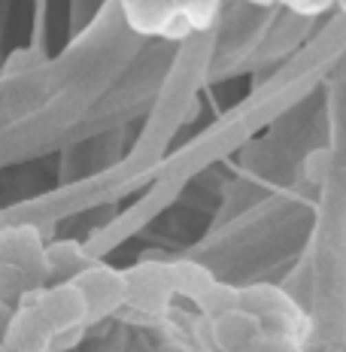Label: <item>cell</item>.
Listing matches in <instances>:
<instances>
[{"mask_svg": "<svg viewBox=\"0 0 346 352\" xmlns=\"http://www.w3.org/2000/svg\"><path fill=\"white\" fill-rule=\"evenodd\" d=\"M28 304L34 307L36 316L46 322L52 334L70 331V328H83V322L88 319V304L73 280L58 283L52 289H40Z\"/></svg>", "mask_w": 346, "mask_h": 352, "instance_id": "obj_1", "label": "cell"}, {"mask_svg": "<svg viewBox=\"0 0 346 352\" xmlns=\"http://www.w3.org/2000/svg\"><path fill=\"white\" fill-rule=\"evenodd\" d=\"M73 283L79 285L85 304H88V319L107 316L116 307H122V300L128 298V283L122 274L109 267H88L83 274L73 276Z\"/></svg>", "mask_w": 346, "mask_h": 352, "instance_id": "obj_2", "label": "cell"}, {"mask_svg": "<svg viewBox=\"0 0 346 352\" xmlns=\"http://www.w3.org/2000/svg\"><path fill=\"white\" fill-rule=\"evenodd\" d=\"M3 343L16 352H52V331H49L46 322L36 316L34 307L25 304L21 310L10 313Z\"/></svg>", "mask_w": 346, "mask_h": 352, "instance_id": "obj_3", "label": "cell"}, {"mask_svg": "<svg viewBox=\"0 0 346 352\" xmlns=\"http://www.w3.org/2000/svg\"><path fill=\"white\" fill-rule=\"evenodd\" d=\"M261 331V319L255 316L246 307H231V310H222L213 325V334H216V343L225 352H240L246 343H252Z\"/></svg>", "mask_w": 346, "mask_h": 352, "instance_id": "obj_4", "label": "cell"}, {"mask_svg": "<svg viewBox=\"0 0 346 352\" xmlns=\"http://www.w3.org/2000/svg\"><path fill=\"white\" fill-rule=\"evenodd\" d=\"M240 352H294V337L283 334V331H270L261 328L259 337L252 343H246Z\"/></svg>", "mask_w": 346, "mask_h": 352, "instance_id": "obj_5", "label": "cell"}, {"mask_svg": "<svg viewBox=\"0 0 346 352\" xmlns=\"http://www.w3.org/2000/svg\"><path fill=\"white\" fill-rule=\"evenodd\" d=\"M6 322H10V307H6V300H0V343H3Z\"/></svg>", "mask_w": 346, "mask_h": 352, "instance_id": "obj_6", "label": "cell"}, {"mask_svg": "<svg viewBox=\"0 0 346 352\" xmlns=\"http://www.w3.org/2000/svg\"><path fill=\"white\" fill-rule=\"evenodd\" d=\"M0 352H16V349H10V346H6V343H0Z\"/></svg>", "mask_w": 346, "mask_h": 352, "instance_id": "obj_7", "label": "cell"}, {"mask_svg": "<svg viewBox=\"0 0 346 352\" xmlns=\"http://www.w3.org/2000/svg\"><path fill=\"white\" fill-rule=\"evenodd\" d=\"M340 6H343V10H346V0H340Z\"/></svg>", "mask_w": 346, "mask_h": 352, "instance_id": "obj_8", "label": "cell"}]
</instances>
